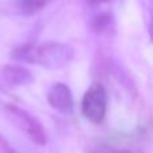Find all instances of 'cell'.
Listing matches in <instances>:
<instances>
[{
	"label": "cell",
	"instance_id": "obj_2",
	"mask_svg": "<svg viewBox=\"0 0 153 153\" xmlns=\"http://www.w3.org/2000/svg\"><path fill=\"white\" fill-rule=\"evenodd\" d=\"M106 91L101 83H93L85 93L81 102V111L93 124H101L106 114Z\"/></svg>",
	"mask_w": 153,
	"mask_h": 153
},
{
	"label": "cell",
	"instance_id": "obj_7",
	"mask_svg": "<svg viewBox=\"0 0 153 153\" xmlns=\"http://www.w3.org/2000/svg\"><path fill=\"white\" fill-rule=\"evenodd\" d=\"M47 3L48 0H19V7L23 13L32 15V13L39 12L42 8H45Z\"/></svg>",
	"mask_w": 153,
	"mask_h": 153
},
{
	"label": "cell",
	"instance_id": "obj_8",
	"mask_svg": "<svg viewBox=\"0 0 153 153\" xmlns=\"http://www.w3.org/2000/svg\"><path fill=\"white\" fill-rule=\"evenodd\" d=\"M98 153H130V152H128V151H116V149H101Z\"/></svg>",
	"mask_w": 153,
	"mask_h": 153
},
{
	"label": "cell",
	"instance_id": "obj_1",
	"mask_svg": "<svg viewBox=\"0 0 153 153\" xmlns=\"http://www.w3.org/2000/svg\"><path fill=\"white\" fill-rule=\"evenodd\" d=\"M12 56L27 63L40 65L48 69H59L66 66L71 61L73 48L56 42L23 45L13 50Z\"/></svg>",
	"mask_w": 153,
	"mask_h": 153
},
{
	"label": "cell",
	"instance_id": "obj_3",
	"mask_svg": "<svg viewBox=\"0 0 153 153\" xmlns=\"http://www.w3.org/2000/svg\"><path fill=\"white\" fill-rule=\"evenodd\" d=\"M5 111H7V116L10 117V120L13 122V125H16L20 130H23L34 143H36L38 145H45L47 141V136H46L43 126L36 118H34L31 114L18 108L16 105H5Z\"/></svg>",
	"mask_w": 153,
	"mask_h": 153
},
{
	"label": "cell",
	"instance_id": "obj_6",
	"mask_svg": "<svg viewBox=\"0 0 153 153\" xmlns=\"http://www.w3.org/2000/svg\"><path fill=\"white\" fill-rule=\"evenodd\" d=\"M111 22H113L111 13H109V12L98 13L91 20V28L95 32H103L111 26Z\"/></svg>",
	"mask_w": 153,
	"mask_h": 153
},
{
	"label": "cell",
	"instance_id": "obj_9",
	"mask_svg": "<svg viewBox=\"0 0 153 153\" xmlns=\"http://www.w3.org/2000/svg\"><path fill=\"white\" fill-rule=\"evenodd\" d=\"M90 4H101V3H105V1H109V0H87Z\"/></svg>",
	"mask_w": 153,
	"mask_h": 153
},
{
	"label": "cell",
	"instance_id": "obj_5",
	"mask_svg": "<svg viewBox=\"0 0 153 153\" xmlns=\"http://www.w3.org/2000/svg\"><path fill=\"white\" fill-rule=\"evenodd\" d=\"M0 81L7 86H22L31 83L34 81V76L24 67L8 65L0 70Z\"/></svg>",
	"mask_w": 153,
	"mask_h": 153
},
{
	"label": "cell",
	"instance_id": "obj_4",
	"mask_svg": "<svg viewBox=\"0 0 153 153\" xmlns=\"http://www.w3.org/2000/svg\"><path fill=\"white\" fill-rule=\"evenodd\" d=\"M47 101L55 110L63 114L74 111V100L70 87L65 83H54L47 91Z\"/></svg>",
	"mask_w": 153,
	"mask_h": 153
}]
</instances>
